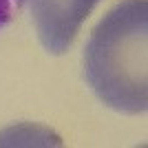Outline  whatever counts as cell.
<instances>
[{"mask_svg":"<svg viewBox=\"0 0 148 148\" xmlns=\"http://www.w3.org/2000/svg\"><path fill=\"white\" fill-rule=\"evenodd\" d=\"M22 0H0V29L20 11Z\"/></svg>","mask_w":148,"mask_h":148,"instance_id":"cell-3","label":"cell"},{"mask_svg":"<svg viewBox=\"0 0 148 148\" xmlns=\"http://www.w3.org/2000/svg\"><path fill=\"white\" fill-rule=\"evenodd\" d=\"M148 0H124L93 29L84 80L102 104L137 115L148 106Z\"/></svg>","mask_w":148,"mask_h":148,"instance_id":"cell-1","label":"cell"},{"mask_svg":"<svg viewBox=\"0 0 148 148\" xmlns=\"http://www.w3.org/2000/svg\"><path fill=\"white\" fill-rule=\"evenodd\" d=\"M97 2L99 0H29L42 47L53 56L66 53Z\"/></svg>","mask_w":148,"mask_h":148,"instance_id":"cell-2","label":"cell"}]
</instances>
